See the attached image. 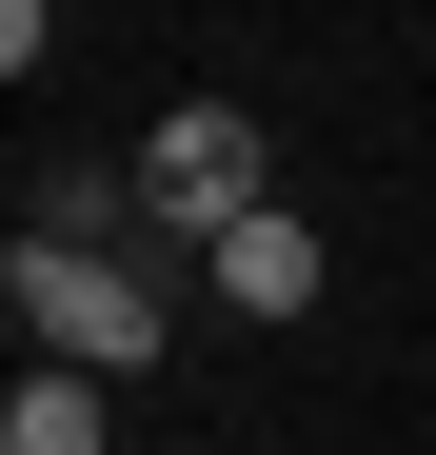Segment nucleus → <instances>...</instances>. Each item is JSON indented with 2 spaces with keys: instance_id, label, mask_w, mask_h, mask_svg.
Returning <instances> with one entry per match:
<instances>
[{
  "instance_id": "obj_1",
  "label": "nucleus",
  "mask_w": 436,
  "mask_h": 455,
  "mask_svg": "<svg viewBox=\"0 0 436 455\" xmlns=\"http://www.w3.org/2000/svg\"><path fill=\"white\" fill-rule=\"evenodd\" d=\"M0 297H20V337L80 356V376H139V356H159V297H139L119 258H80V238H20V277H0Z\"/></svg>"
},
{
  "instance_id": "obj_2",
  "label": "nucleus",
  "mask_w": 436,
  "mask_h": 455,
  "mask_svg": "<svg viewBox=\"0 0 436 455\" xmlns=\"http://www.w3.org/2000/svg\"><path fill=\"white\" fill-rule=\"evenodd\" d=\"M139 198H159L179 238L218 258V238H238V218H258V119H238V100H179L159 139H139Z\"/></svg>"
},
{
  "instance_id": "obj_3",
  "label": "nucleus",
  "mask_w": 436,
  "mask_h": 455,
  "mask_svg": "<svg viewBox=\"0 0 436 455\" xmlns=\"http://www.w3.org/2000/svg\"><path fill=\"white\" fill-rule=\"evenodd\" d=\"M198 277H218V317H318V218H278V198H258Z\"/></svg>"
},
{
  "instance_id": "obj_4",
  "label": "nucleus",
  "mask_w": 436,
  "mask_h": 455,
  "mask_svg": "<svg viewBox=\"0 0 436 455\" xmlns=\"http://www.w3.org/2000/svg\"><path fill=\"white\" fill-rule=\"evenodd\" d=\"M100 396H119V376H80V356H40L20 396H0V455H100Z\"/></svg>"
}]
</instances>
